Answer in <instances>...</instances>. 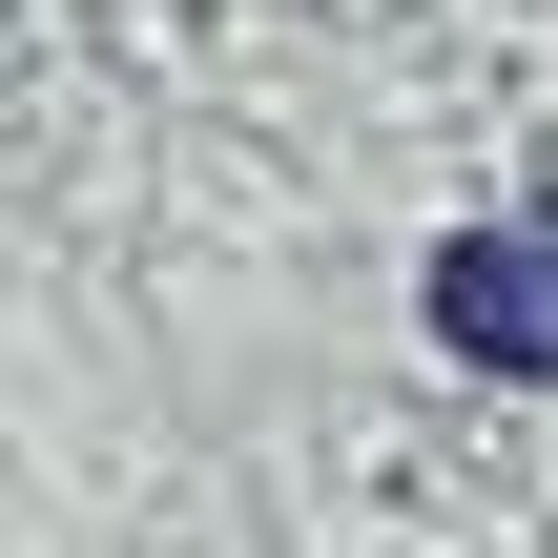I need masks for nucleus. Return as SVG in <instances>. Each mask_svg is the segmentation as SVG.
<instances>
[{
    "instance_id": "nucleus-1",
    "label": "nucleus",
    "mask_w": 558,
    "mask_h": 558,
    "mask_svg": "<svg viewBox=\"0 0 558 558\" xmlns=\"http://www.w3.org/2000/svg\"><path fill=\"white\" fill-rule=\"evenodd\" d=\"M435 331H456V373L558 393V228H456L435 248Z\"/></svg>"
}]
</instances>
